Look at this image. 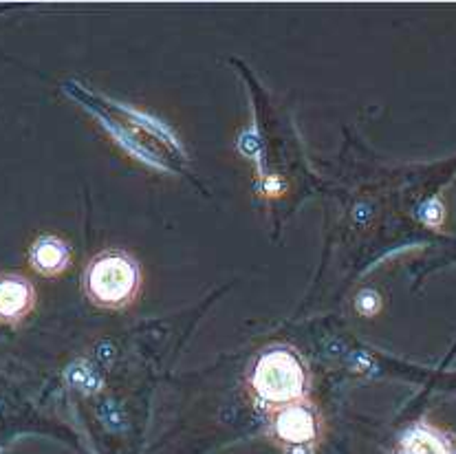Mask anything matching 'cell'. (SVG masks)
Wrapping results in <instances>:
<instances>
[{
  "mask_svg": "<svg viewBox=\"0 0 456 454\" xmlns=\"http://www.w3.org/2000/svg\"><path fill=\"white\" fill-rule=\"evenodd\" d=\"M84 285H86L88 298L95 304L106 309H124L137 296L142 272L133 256L110 249L93 258L91 265L86 267Z\"/></svg>",
  "mask_w": 456,
  "mask_h": 454,
  "instance_id": "cell-1",
  "label": "cell"
},
{
  "mask_svg": "<svg viewBox=\"0 0 456 454\" xmlns=\"http://www.w3.org/2000/svg\"><path fill=\"white\" fill-rule=\"evenodd\" d=\"M251 386L258 400L269 406L285 409L297 404L306 391L305 366L289 349H272L256 364Z\"/></svg>",
  "mask_w": 456,
  "mask_h": 454,
  "instance_id": "cell-2",
  "label": "cell"
},
{
  "mask_svg": "<svg viewBox=\"0 0 456 454\" xmlns=\"http://www.w3.org/2000/svg\"><path fill=\"white\" fill-rule=\"evenodd\" d=\"M273 430H276V437H281L289 446H305L318 437V419L311 409L297 401L278 410Z\"/></svg>",
  "mask_w": 456,
  "mask_h": 454,
  "instance_id": "cell-3",
  "label": "cell"
},
{
  "mask_svg": "<svg viewBox=\"0 0 456 454\" xmlns=\"http://www.w3.org/2000/svg\"><path fill=\"white\" fill-rule=\"evenodd\" d=\"M36 291L22 276H0V320L20 322L34 309Z\"/></svg>",
  "mask_w": 456,
  "mask_h": 454,
  "instance_id": "cell-4",
  "label": "cell"
},
{
  "mask_svg": "<svg viewBox=\"0 0 456 454\" xmlns=\"http://www.w3.org/2000/svg\"><path fill=\"white\" fill-rule=\"evenodd\" d=\"M69 261H71L69 245L55 236H42L31 249V265L42 276H58L67 270Z\"/></svg>",
  "mask_w": 456,
  "mask_h": 454,
  "instance_id": "cell-5",
  "label": "cell"
},
{
  "mask_svg": "<svg viewBox=\"0 0 456 454\" xmlns=\"http://www.w3.org/2000/svg\"><path fill=\"white\" fill-rule=\"evenodd\" d=\"M441 219H444V206L435 199V201H430V206L426 207V221L430 225H436Z\"/></svg>",
  "mask_w": 456,
  "mask_h": 454,
  "instance_id": "cell-6",
  "label": "cell"
}]
</instances>
